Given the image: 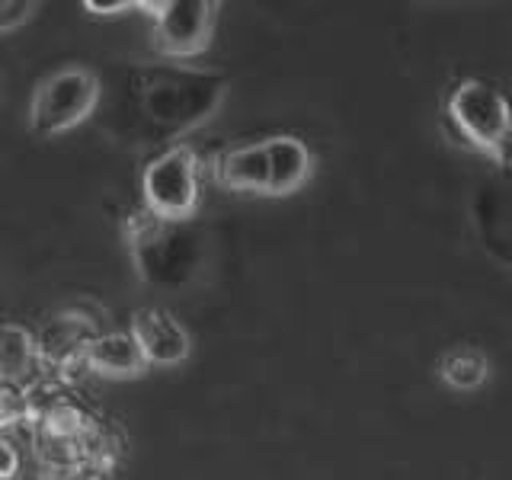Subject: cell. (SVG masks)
<instances>
[{
  "label": "cell",
  "instance_id": "6da1fadb",
  "mask_svg": "<svg viewBox=\"0 0 512 480\" xmlns=\"http://www.w3.org/2000/svg\"><path fill=\"white\" fill-rule=\"evenodd\" d=\"M128 244L141 279L164 288L189 282L202 256L199 234L186 228V221H164L148 208L128 221Z\"/></svg>",
  "mask_w": 512,
  "mask_h": 480
},
{
  "label": "cell",
  "instance_id": "7a4b0ae2",
  "mask_svg": "<svg viewBox=\"0 0 512 480\" xmlns=\"http://www.w3.org/2000/svg\"><path fill=\"white\" fill-rule=\"evenodd\" d=\"M224 80L199 71H157L141 90V109L164 132H186L205 122L224 96Z\"/></svg>",
  "mask_w": 512,
  "mask_h": 480
},
{
  "label": "cell",
  "instance_id": "3957f363",
  "mask_svg": "<svg viewBox=\"0 0 512 480\" xmlns=\"http://www.w3.org/2000/svg\"><path fill=\"white\" fill-rule=\"evenodd\" d=\"M100 93V77L87 68H61L48 74L36 87V93H32L29 128L42 138L71 132V128L93 116Z\"/></svg>",
  "mask_w": 512,
  "mask_h": 480
},
{
  "label": "cell",
  "instance_id": "277c9868",
  "mask_svg": "<svg viewBox=\"0 0 512 480\" xmlns=\"http://www.w3.org/2000/svg\"><path fill=\"white\" fill-rule=\"evenodd\" d=\"M199 192V157L186 144L160 151L141 173L144 208L164 221H189L199 208Z\"/></svg>",
  "mask_w": 512,
  "mask_h": 480
},
{
  "label": "cell",
  "instance_id": "5b68a950",
  "mask_svg": "<svg viewBox=\"0 0 512 480\" xmlns=\"http://www.w3.org/2000/svg\"><path fill=\"white\" fill-rule=\"evenodd\" d=\"M448 122L471 148L490 157L512 122V106L487 80H461L448 96Z\"/></svg>",
  "mask_w": 512,
  "mask_h": 480
},
{
  "label": "cell",
  "instance_id": "8992f818",
  "mask_svg": "<svg viewBox=\"0 0 512 480\" xmlns=\"http://www.w3.org/2000/svg\"><path fill=\"white\" fill-rule=\"evenodd\" d=\"M154 13V45L167 58L202 55L215 32L218 4L215 0H160L141 4Z\"/></svg>",
  "mask_w": 512,
  "mask_h": 480
},
{
  "label": "cell",
  "instance_id": "52a82bcc",
  "mask_svg": "<svg viewBox=\"0 0 512 480\" xmlns=\"http://www.w3.org/2000/svg\"><path fill=\"white\" fill-rule=\"evenodd\" d=\"M100 330L103 327H96L90 317L77 311H64V314H55L52 320H45L36 330L42 368L58 378L74 375L77 368L87 372V349Z\"/></svg>",
  "mask_w": 512,
  "mask_h": 480
},
{
  "label": "cell",
  "instance_id": "ba28073f",
  "mask_svg": "<svg viewBox=\"0 0 512 480\" xmlns=\"http://www.w3.org/2000/svg\"><path fill=\"white\" fill-rule=\"evenodd\" d=\"M128 330L138 340L148 365H180L192 352L189 330L167 308H138Z\"/></svg>",
  "mask_w": 512,
  "mask_h": 480
},
{
  "label": "cell",
  "instance_id": "9c48e42d",
  "mask_svg": "<svg viewBox=\"0 0 512 480\" xmlns=\"http://www.w3.org/2000/svg\"><path fill=\"white\" fill-rule=\"evenodd\" d=\"M148 359L132 336V330H100L87 349V372L103 378H138Z\"/></svg>",
  "mask_w": 512,
  "mask_h": 480
},
{
  "label": "cell",
  "instance_id": "30bf717a",
  "mask_svg": "<svg viewBox=\"0 0 512 480\" xmlns=\"http://www.w3.org/2000/svg\"><path fill=\"white\" fill-rule=\"evenodd\" d=\"M215 180L231 192H256V196H269L272 170H269L266 141L224 151L215 160Z\"/></svg>",
  "mask_w": 512,
  "mask_h": 480
},
{
  "label": "cell",
  "instance_id": "8fae6325",
  "mask_svg": "<svg viewBox=\"0 0 512 480\" xmlns=\"http://www.w3.org/2000/svg\"><path fill=\"white\" fill-rule=\"evenodd\" d=\"M42 372L45 368L39 359L36 330L4 320L0 324V381H13L36 391V381L42 378Z\"/></svg>",
  "mask_w": 512,
  "mask_h": 480
},
{
  "label": "cell",
  "instance_id": "7c38bea8",
  "mask_svg": "<svg viewBox=\"0 0 512 480\" xmlns=\"http://www.w3.org/2000/svg\"><path fill=\"white\" fill-rule=\"evenodd\" d=\"M266 151H269V170H272L269 196H288V192H298L311 180L314 157L301 138L272 135V138H266Z\"/></svg>",
  "mask_w": 512,
  "mask_h": 480
},
{
  "label": "cell",
  "instance_id": "4fadbf2b",
  "mask_svg": "<svg viewBox=\"0 0 512 480\" xmlns=\"http://www.w3.org/2000/svg\"><path fill=\"white\" fill-rule=\"evenodd\" d=\"M436 372H439V378L448 384V388L474 391V388H480V384L487 381L490 359H487L484 349L461 343V346H452V349L442 352L439 362H436Z\"/></svg>",
  "mask_w": 512,
  "mask_h": 480
},
{
  "label": "cell",
  "instance_id": "5bb4252c",
  "mask_svg": "<svg viewBox=\"0 0 512 480\" xmlns=\"http://www.w3.org/2000/svg\"><path fill=\"white\" fill-rule=\"evenodd\" d=\"M32 416H36V391L13 381H0V432L29 426Z\"/></svg>",
  "mask_w": 512,
  "mask_h": 480
},
{
  "label": "cell",
  "instance_id": "9a60e30c",
  "mask_svg": "<svg viewBox=\"0 0 512 480\" xmlns=\"http://www.w3.org/2000/svg\"><path fill=\"white\" fill-rule=\"evenodd\" d=\"M23 474V448L10 432H0V480H20Z\"/></svg>",
  "mask_w": 512,
  "mask_h": 480
},
{
  "label": "cell",
  "instance_id": "2e32d148",
  "mask_svg": "<svg viewBox=\"0 0 512 480\" xmlns=\"http://www.w3.org/2000/svg\"><path fill=\"white\" fill-rule=\"evenodd\" d=\"M32 13H36V4H26V0H0V32L20 29Z\"/></svg>",
  "mask_w": 512,
  "mask_h": 480
},
{
  "label": "cell",
  "instance_id": "e0dca14e",
  "mask_svg": "<svg viewBox=\"0 0 512 480\" xmlns=\"http://www.w3.org/2000/svg\"><path fill=\"white\" fill-rule=\"evenodd\" d=\"M138 4L135 0H116V4H96V0H87L84 10L93 13V16H116V13H125V10H135Z\"/></svg>",
  "mask_w": 512,
  "mask_h": 480
},
{
  "label": "cell",
  "instance_id": "ac0fdd59",
  "mask_svg": "<svg viewBox=\"0 0 512 480\" xmlns=\"http://www.w3.org/2000/svg\"><path fill=\"white\" fill-rule=\"evenodd\" d=\"M490 160H493V164H500V167H512V122L506 128L503 141L496 144V151L490 154Z\"/></svg>",
  "mask_w": 512,
  "mask_h": 480
},
{
  "label": "cell",
  "instance_id": "d6986e66",
  "mask_svg": "<svg viewBox=\"0 0 512 480\" xmlns=\"http://www.w3.org/2000/svg\"><path fill=\"white\" fill-rule=\"evenodd\" d=\"M74 480H109V477L100 474V471H84V474H77Z\"/></svg>",
  "mask_w": 512,
  "mask_h": 480
}]
</instances>
